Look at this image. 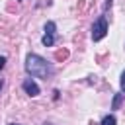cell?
<instances>
[{
	"label": "cell",
	"mask_w": 125,
	"mask_h": 125,
	"mask_svg": "<svg viewBox=\"0 0 125 125\" xmlns=\"http://www.w3.org/2000/svg\"><path fill=\"white\" fill-rule=\"evenodd\" d=\"M23 68H25V72H27L31 78H43V80H47V78H51V76L55 74L53 64H51L45 57H41V55H37V53H29V55L25 57Z\"/></svg>",
	"instance_id": "obj_1"
},
{
	"label": "cell",
	"mask_w": 125,
	"mask_h": 125,
	"mask_svg": "<svg viewBox=\"0 0 125 125\" xmlns=\"http://www.w3.org/2000/svg\"><path fill=\"white\" fill-rule=\"evenodd\" d=\"M107 20L105 16H100L94 23H92V41H102L105 35H107Z\"/></svg>",
	"instance_id": "obj_2"
},
{
	"label": "cell",
	"mask_w": 125,
	"mask_h": 125,
	"mask_svg": "<svg viewBox=\"0 0 125 125\" xmlns=\"http://www.w3.org/2000/svg\"><path fill=\"white\" fill-rule=\"evenodd\" d=\"M57 23L55 21H47L45 23V35L41 37V43L45 47H53L55 45V39H57Z\"/></svg>",
	"instance_id": "obj_3"
},
{
	"label": "cell",
	"mask_w": 125,
	"mask_h": 125,
	"mask_svg": "<svg viewBox=\"0 0 125 125\" xmlns=\"http://www.w3.org/2000/svg\"><path fill=\"white\" fill-rule=\"evenodd\" d=\"M21 88H23V92H25L27 96H31V98H35V96L41 94V88L37 86V82H35L33 78H25V80L21 82Z\"/></svg>",
	"instance_id": "obj_4"
},
{
	"label": "cell",
	"mask_w": 125,
	"mask_h": 125,
	"mask_svg": "<svg viewBox=\"0 0 125 125\" xmlns=\"http://www.w3.org/2000/svg\"><path fill=\"white\" fill-rule=\"evenodd\" d=\"M100 125H117V119H115V115H113V113H107V115H104V117H102Z\"/></svg>",
	"instance_id": "obj_5"
},
{
	"label": "cell",
	"mask_w": 125,
	"mask_h": 125,
	"mask_svg": "<svg viewBox=\"0 0 125 125\" xmlns=\"http://www.w3.org/2000/svg\"><path fill=\"white\" fill-rule=\"evenodd\" d=\"M121 98H123V94H115V98H113V104H111V109H117V107H119V104H121Z\"/></svg>",
	"instance_id": "obj_6"
},
{
	"label": "cell",
	"mask_w": 125,
	"mask_h": 125,
	"mask_svg": "<svg viewBox=\"0 0 125 125\" xmlns=\"http://www.w3.org/2000/svg\"><path fill=\"white\" fill-rule=\"evenodd\" d=\"M119 88H121V92H125V70L121 72V78H119Z\"/></svg>",
	"instance_id": "obj_7"
},
{
	"label": "cell",
	"mask_w": 125,
	"mask_h": 125,
	"mask_svg": "<svg viewBox=\"0 0 125 125\" xmlns=\"http://www.w3.org/2000/svg\"><path fill=\"white\" fill-rule=\"evenodd\" d=\"M4 66H6V57H4V55H0V70H2Z\"/></svg>",
	"instance_id": "obj_8"
},
{
	"label": "cell",
	"mask_w": 125,
	"mask_h": 125,
	"mask_svg": "<svg viewBox=\"0 0 125 125\" xmlns=\"http://www.w3.org/2000/svg\"><path fill=\"white\" fill-rule=\"evenodd\" d=\"M2 86H4V82H2V80H0V90H2Z\"/></svg>",
	"instance_id": "obj_9"
},
{
	"label": "cell",
	"mask_w": 125,
	"mask_h": 125,
	"mask_svg": "<svg viewBox=\"0 0 125 125\" xmlns=\"http://www.w3.org/2000/svg\"><path fill=\"white\" fill-rule=\"evenodd\" d=\"M8 125H20V123H8Z\"/></svg>",
	"instance_id": "obj_10"
},
{
	"label": "cell",
	"mask_w": 125,
	"mask_h": 125,
	"mask_svg": "<svg viewBox=\"0 0 125 125\" xmlns=\"http://www.w3.org/2000/svg\"><path fill=\"white\" fill-rule=\"evenodd\" d=\"M41 125H51V123H47V121H45V123H41Z\"/></svg>",
	"instance_id": "obj_11"
},
{
	"label": "cell",
	"mask_w": 125,
	"mask_h": 125,
	"mask_svg": "<svg viewBox=\"0 0 125 125\" xmlns=\"http://www.w3.org/2000/svg\"><path fill=\"white\" fill-rule=\"evenodd\" d=\"M18 2H23V0H18Z\"/></svg>",
	"instance_id": "obj_12"
}]
</instances>
